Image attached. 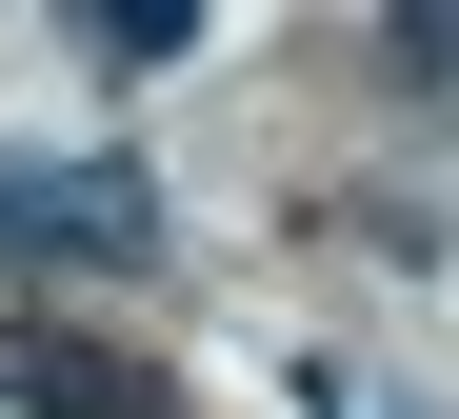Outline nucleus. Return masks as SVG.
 Segmentation results:
<instances>
[{
  "label": "nucleus",
  "mask_w": 459,
  "mask_h": 419,
  "mask_svg": "<svg viewBox=\"0 0 459 419\" xmlns=\"http://www.w3.org/2000/svg\"><path fill=\"white\" fill-rule=\"evenodd\" d=\"M0 220H21V280L40 260H160L140 160H0Z\"/></svg>",
  "instance_id": "nucleus-1"
},
{
  "label": "nucleus",
  "mask_w": 459,
  "mask_h": 419,
  "mask_svg": "<svg viewBox=\"0 0 459 419\" xmlns=\"http://www.w3.org/2000/svg\"><path fill=\"white\" fill-rule=\"evenodd\" d=\"M0 399H21V419H180V399H160V360L60 340V319H0Z\"/></svg>",
  "instance_id": "nucleus-2"
},
{
  "label": "nucleus",
  "mask_w": 459,
  "mask_h": 419,
  "mask_svg": "<svg viewBox=\"0 0 459 419\" xmlns=\"http://www.w3.org/2000/svg\"><path fill=\"white\" fill-rule=\"evenodd\" d=\"M0 280H21V220H0Z\"/></svg>",
  "instance_id": "nucleus-3"
}]
</instances>
